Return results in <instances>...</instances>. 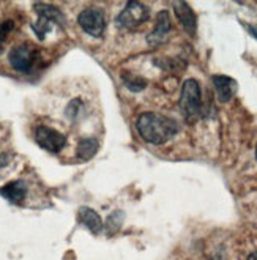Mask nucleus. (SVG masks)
Segmentation results:
<instances>
[{
	"label": "nucleus",
	"instance_id": "obj_8",
	"mask_svg": "<svg viewBox=\"0 0 257 260\" xmlns=\"http://www.w3.org/2000/svg\"><path fill=\"white\" fill-rule=\"evenodd\" d=\"M172 7L183 30L188 35L194 37L196 32H198V18H196V13L192 11V8L186 2H174Z\"/></svg>",
	"mask_w": 257,
	"mask_h": 260
},
{
	"label": "nucleus",
	"instance_id": "obj_19",
	"mask_svg": "<svg viewBox=\"0 0 257 260\" xmlns=\"http://www.w3.org/2000/svg\"><path fill=\"white\" fill-rule=\"evenodd\" d=\"M8 161H10V158L7 155H2V153H0V167H5L8 164Z\"/></svg>",
	"mask_w": 257,
	"mask_h": 260
},
{
	"label": "nucleus",
	"instance_id": "obj_22",
	"mask_svg": "<svg viewBox=\"0 0 257 260\" xmlns=\"http://www.w3.org/2000/svg\"><path fill=\"white\" fill-rule=\"evenodd\" d=\"M255 159H257V145H255Z\"/></svg>",
	"mask_w": 257,
	"mask_h": 260
},
{
	"label": "nucleus",
	"instance_id": "obj_14",
	"mask_svg": "<svg viewBox=\"0 0 257 260\" xmlns=\"http://www.w3.org/2000/svg\"><path fill=\"white\" fill-rule=\"evenodd\" d=\"M122 81L125 84V87L130 90V91H142L145 87H147V81L139 78V76H133V74H128V73H123L122 74Z\"/></svg>",
	"mask_w": 257,
	"mask_h": 260
},
{
	"label": "nucleus",
	"instance_id": "obj_6",
	"mask_svg": "<svg viewBox=\"0 0 257 260\" xmlns=\"http://www.w3.org/2000/svg\"><path fill=\"white\" fill-rule=\"evenodd\" d=\"M35 141L37 144L49 153H58L62 151L67 145V137L49 126H38L35 129Z\"/></svg>",
	"mask_w": 257,
	"mask_h": 260
},
{
	"label": "nucleus",
	"instance_id": "obj_17",
	"mask_svg": "<svg viewBox=\"0 0 257 260\" xmlns=\"http://www.w3.org/2000/svg\"><path fill=\"white\" fill-rule=\"evenodd\" d=\"M14 28V22L13 21H4L0 22V43H4L8 37V34Z\"/></svg>",
	"mask_w": 257,
	"mask_h": 260
},
{
	"label": "nucleus",
	"instance_id": "obj_11",
	"mask_svg": "<svg viewBox=\"0 0 257 260\" xmlns=\"http://www.w3.org/2000/svg\"><path fill=\"white\" fill-rule=\"evenodd\" d=\"M34 10L38 14V18H43V19H46V21H49L52 24L62 25V27L67 24L65 14L60 11L57 7L51 5V4H35Z\"/></svg>",
	"mask_w": 257,
	"mask_h": 260
},
{
	"label": "nucleus",
	"instance_id": "obj_4",
	"mask_svg": "<svg viewBox=\"0 0 257 260\" xmlns=\"http://www.w3.org/2000/svg\"><path fill=\"white\" fill-rule=\"evenodd\" d=\"M38 58H40L38 51L34 48L32 44H27V43L14 46L8 54L10 65L19 73H30L32 71L38 62Z\"/></svg>",
	"mask_w": 257,
	"mask_h": 260
},
{
	"label": "nucleus",
	"instance_id": "obj_5",
	"mask_svg": "<svg viewBox=\"0 0 257 260\" xmlns=\"http://www.w3.org/2000/svg\"><path fill=\"white\" fill-rule=\"evenodd\" d=\"M78 24L81 25V28L85 34H88L90 37L100 38L104 30H106V16L104 11L98 7H88L85 10H82L78 16Z\"/></svg>",
	"mask_w": 257,
	"mask_h": 260
},
{
	"label": "nucleus",
	"instance_id": "obj_3",
	"mask_svg": "<svg viewBox=\"0 0 257 260\" xmlns=\"http://www.w3.org/2000/svg\"><path fill=\"white\" fill-rule=\"evenodd\" d=\"M148 18H150V10L144 4L131 0L122 10V13L115 18V25L118 28L131 30V28H138L139 25L147 22Z\"/></svg>",
	"mask_w": 257,
	"mask_h": 260
},
{
	"label": "nucleus",
	"instance_id": "obj_7",
	"mask_svg": "<svg viewBox=\"0 0 257 260\" xmlns=\"http://www.w3.org/2000/svg\"><path fill=\"white\" fill-rule=\"evenodd\" d=\"M172 32V21L169 16V11H159L158 18H156V24L155 28L152 30V34L147 37V43L152 46V48H156V46H161L168 41L169 34Z\"/></svg>",
	"mask_w": 257,
	"mask_h": 260
},
{
	"label": "nucleus",
	"instance_id": "obj_16",
	"mask_svg": "<svg viewBox=\"0 0 257 260\" xmlns=\"http://www.w3.org/2000/svg\"><path fill=\"white\" fill-rule=\"evenodd\" d=\"M82 108H84V103L81 101V100H73L68 106H67V117L70 118V120H76L79 115H81V112H82Z\"/></svg>",
	"mask_w": 257,
	"mask_h": 260
},
{
	"label": "nucleus",
	"instance_id": "obj_18",
	"mask_svg": "<svg viewBox=\"0 0 257 260\" xmlns=\"http://www.w3.org/2000/svg\"><path fill=\"white\" fill-rule=\"evenodd\" d=\"M245 27H246L248 32H249V34H251V35H252V37L257 40V28H255V27H252V25H249V24H246Z\"/></svg>",
	"mask_w": 257,
	"mask_h": 260
},
{
	"label": "nucleus",
	"instance_id": "obj_2",
	"mask_svg": "<svg viewBox=\"0 0 257 260\" xmlns=\"http://www.w3.org/2000/svg\"><path fill=\"white\" fill-rule=\"evenodd\" d=\"M180 111L188 121L199 118L202 114V91L196 79L185 81L180 95Z\"/></svg>",
	"mask_w": 257,
	"mask_h": 260
},
{
	"label": "nucleus",
	"instance_id": "obj_21",
	"mask_svg": "<svg viewBox=\"0 0 257 260\" xmlns=\"http://www.w3.org/2000/svg\"><path fill=\"white\" fill-rule=\"evenodd\" d=\"M2 49H4V48H2V43H0V54H2Z\"/></svg>",
	"mask_w": 257,
	"mask_h": 260
},
{
	"label": "nucleus",
	"instance_id": "obj_15",
	"mask_svg": "<svg viewBox=\"0 0 257 260\" xmlns=\"http://www.w3.org/2000/svg\"><path fill=\"white\" fill-rule=\"evenodd\" d=\"M51 24H52V22H49V21H46V19H43V18H38V21H37L35 24H32V30L37 34V37H38L40 40H44V37H46V35L51 32V28H52Z\"/></svg>",
	"mask_w": 257,
	"mask_h": 260
},
{
	"label": "nucleus",
	"instance_id": "obj_9",
	"mask_svg": "<svg viewBox=\"0 0 257 260\" xmlns=\"http://www.w3.org/2000/svg\"><path fill=\"white\" fill-rule=\"evenodd\" d=\"M211 82H213L215 91H216V96L219 103H229L234 95L237 93V88L238 84L235 79L229 78V76H224V74H215L211 78Z\"/></svg>",
	"mask_w": 257,
	"mask_h": 260
},
{
	"label": "nucleus",
	"instance_id": "obj_20",
	"mask_svg": "<svg viewBox=\"0 0 257 260\" xmlns=\"http://www.w3.org/2000/svg\"><path fill=\"white\" fill-rule=\"evenodd\" d=\"M248 260H257V252H251L248 255Z\"/></svg>",
	"mask_w": 257,
	"mask_h": 260
},
{
	"label": "nucleus",
	"instance_id": "obj_1",
	"mask_svg": "<svg viewBox=\"0 0 257 260\" xmlns=\"http://www.w3.org/2000/svg\"><path fill=\"white\" fill-rule=\"evenodd\" d=\"M136 129L141 137L152 145H163L178 133V123L171 118L155 112H144L136 121Z\"/></svg>",
	"mask_w": 257,
	"mask_h": 260
},
{
	"label": "nucleus",
	"instance_id": "obj_10",
	"mask_svg": "<svg viewBox=\"0 0 257 260\" xmlns=\"http://www.w3.org/2000/svg\"><path fill=\"white\" fill-rule=\"evenodd\" d=\"M0 196L5 197L8 202L19 205V204L24 202V199L27 196V185L21 180L10 181V183H7L5 186L0 188Z\"/></svg>",
	"mask_w": 257,
	"mask_h": 260
},
{
	"label": "nucleus",
	"instance_id": "obj_13",
	"mask_svg": "<svg viewBox=\"0 0 257 260\" xmlns=\"http://www.w3.org/2000/svg\"><path fill=\"white\" fill-rule=\"evenodd\" d=\"M98 151V141L93 137H85L81 139L76 148V155L81 161H88L92 159Z\"/></svg>",
	"mask_w": 257,
	"mask_h": 260
},
{
	"label": "nucleus",
	"instance_id": "obj_12",
	"mask_svg": "<svg viewBox=\"0 0 257 260\" xmlns=\"http://www.w3.org/2000/svg\"><path fill=\"white\" fill-rule=\"evenodd\" d=\"M78 219L82 225H85L92 234H100L103 231V221L100 218V215L88 207H81L78 211Z\"/></svg>",
	"mask_w": 257,
	"mask_h": 260
}]
</instances>
